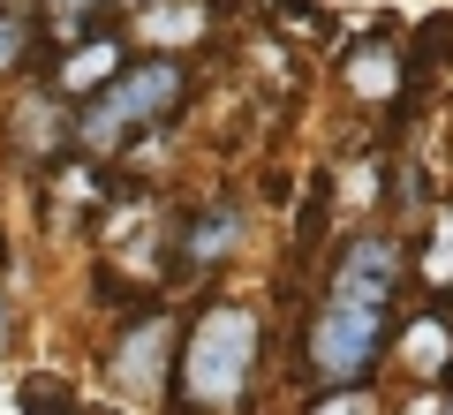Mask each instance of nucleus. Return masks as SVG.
<instances>
[{
	"instance_id": "obj_1",
	"label": "nucleus",
	"mask_w": 453,
	"mask_h": 415,
	"mask_svg": "<svg viewBox=\"0 0 453 415\" xmlns=\"http://www.w3.org/2000/svg\"><path fill=\"white\" fill-rule=\"evenodd\" d=\"M257 348H265V325L257 310H204L189 333V355H181V400L204 415H226L242 408L250 378H257Z\"/></svg>"
},
{
	"instance_id": "obj_2",
	"label": "nucleus",
	"mask_w": 453,
	"mask_h": 415,
	"mask_svg": "<svg viewBox=\"0 0 453 415\" xmlns=\"http://www.w3.org/2000/svg\"><path fill=\"white\" fill-rule=\"evenodd\" d=\"M181 91H189V68H181L174 53H151V61L121 68V76H113L106 91H91V106L76 113V144L83 151H121V136L166 121V113L181 106Z\"/></svg>"
},
{
	"instance_id": "obj_3",
	"label": "nucleus",
	"mask_w": 453,
	"mask_h": 415,
	"mask_svg": "<svg viewBox=\"0 0 453 415\" xmlns=\"http://www.w3.org/2000/svg\"><path fill=\"white\" fill-rule=\"evenodd\" d=\"M393 303H356V295H325V310L310 318V378L325 385V393H340V385H363L378 370V355H386L393 340Z\"/></svg>"
},
{
	"instance_id": "obj_4",
	"label": "nucleus",
	"mask_w": 453,
	"mask_h": 415,
	"mask_svg": "<svg viewBox=\"0 0 453 415\" xmlns=\"http://www.w3.org/2000/svg\"><path fill=\"white\" fill-rule=\"evenodd\" d=\"M166 355H174V318L144 310V318L129 325V340L113 348V385H121L129 400H151L166 385Z\"/></svg>"
},
{
	"instance_id": "obj_5",
	"label": "nucleus",
	"mask_w": 453,
	"mask_h": 415,
	"mask_svg": "<svg viewBox=\"0 0 453 415\" xmlns=\"http://www.w3.org/2000/svg\"><path fill=\"white\" fill-rule=\"evenodd\" d=\"M333 295H356V303H393L401 295V242L393 234H356L333 265Z\"/></svg>"
},
{
	"instance_id": "obj_6",
	"label": "nucleus",
	"mask_w": 453,
	"mask_h": 415,
	"mask_svg": "<svg viewBox=\"0 0 453 415\" xmlns=\"http://www.w3.org/2000/svg\"><path fill=\"white\" fill-rule=\"evenodd\" d=\"M68 136H76V121L61 113V91H31L16 113H8V144H16V159H31V166L61 159Z\"/></svg>"
},
{
	"instance_id": "obj_7",
	"label": "nucleus",
	"mask_w": 453,
	"mask_h": 415,
	"mask_svg": "<svg viewBox=\"0 0 453 415\" xmlns=\"http://www.w3.org/2000/svg\"><path fill=\"white\" fill-rule=\"evenodd\" d=\"M348 91L356 98H401L408 91V61H401V46H393V31H371V38H356V46H348Z\"/></svg>"
},
{
	"instance_id": "obj_8",
	"label": "nucleus",
	"mask_w": 453,
	"mask_h": 415,
	"mask_svg": "<svg viewBox=\"0 0 453 415\" xmlns=\"http://www.w3.org/2000/svg\"><path fill=\"white\" fill-rule=\"evenodd\" d=\"M234 242H242V211L234 204H204L189 219V234H181V257H189V272H211L234 257Z\"/></svg>"
},
{
	"instance_id": "obj_9",
	"label": "nucleus",
	"mask_w": 453,
	"mask_h": 415,
	"mask_svg": "<svg viewBox=\"0 0 453 415\" xmlns=\"http://www.w3.org/2000/svg\"><path fill=\"white\" fill-rule=\"evenodd\" d=\"M113 76H121V46H113V38H91V46H76L61 61V83H53V91L61 98H91V91H106Z\"/></svg>"
},
{
	"instance_id": "obj_10",
	"label": "nucleus",
	"mask_w": 453,
	"mask_h": 415,
	"mask_svg": "<svg viewBox=\"0 0 453 415\" xmlns=\"http://www.w3.org/2000/svg\"><path fill=\"white\" fill-rule=\"evenodd\" d=\"M401 348H408V363H416L423 378H446V348H453V333H446L438 318H416V325H408V340H401Z\"/></svg>"
},
{
	"instance_id": "obj_11",
	"label": "nucleus",
	"mask_w": 453,
	"mask_h": 415,
	"mask_svg": "<svg viewBox=\"0 0 453 415\" xmlns=\"http://www.w3.org/2000/svg\"><path fill=\"white\" fill-rule=\"evenodd\" d=\"M144 38H204V8L196 0H159V8H144Z\"/></svg>"
},
{
	"instance_id": "obj_12",
	"label": "nucleus",
	"mask_w": 453,
	"mask_h": 415,
	"mask_svg": "<svg viewBox=\"0 0 453 415\" xmlns=\"http://www.w3.org/2000/svg\"><path fill=\"white\" fill-rule=\"evenodd\" d=\"M16 408H23V415H83V400L68 393L61 378H23V393H16Z\"/></svg>"
},
{
	"instance_id": "obj_13",
	"label": "nucleus",
	"mask_w": 453,
	"mask_h": 415,
	"mask_svg": "<svg viewBox=\"0 0 453 415\" xmlns=\"http://www.w3.org/2000/svg\"><path fill=\"white\" fill-rule=\"evenodd\" d=\"M23 46H31V23H23V8H8V0H0V76L23 61Z\"/></svg>"
},
{
	"instance_id": "obj_14",
	"label": "nucleus",
	"mask_w": 453,
	"mask_h": 415,
	"mask_svg": "<svg viewBox=\"0 0 453 415\" xmlns=\"http://www.w3.org/2000/svg\"><path fill=\"white\" fill-rule=\"evenodd\" d=\"M423 280H438V288H446V280H453V219H438L431 250H423Z\"/></svg>"
},
{
	"instance_id": "obj_15",
	"label": "nucleus",
	"mask_w": 453,
	"mask_h": 415,
	"mask_svg": "<svg viewBox=\"0 0 453 415\" xmlns=\"http://www.w3.org/2000/svg\"><path fill=\"white\" fill-rule=\"evenodd\" d=\"M310 415H378V400L363 393V385H340V393H333V400H318Z\"/></svg>"
},
{
	"instance_id": "obj_16",
	"label": "nucleus",
	"mask_w": 453,
	"mask_h": 415,
	"mask_svg": "<svg viewBox=\"0 0 453 415\" xmlns=\"http://www.w3.org/2000/svg\"><path fill=\"white\" fill-rule=\"evenodd\" d=\"M46 8H53V23H61V31H68V38H76V31H83V23H91V16H98V0H46Z\"/></svg>"
},
{
	"instance_id": "obj_17",
	"label": "nucleus",
	"mask_w": 453,
	"mask_h": 415,
	"mask_svg": "<svg viewBox=\"0 0 453 415\" xmlns=\"http://www.w3.org/2000/svg\"><path fill=\"white\" fill-rule=\"evenodd\" d=\"M8 325H16V318H8V295H0V355H8Z\"/></svg>"
}]
</instances>
